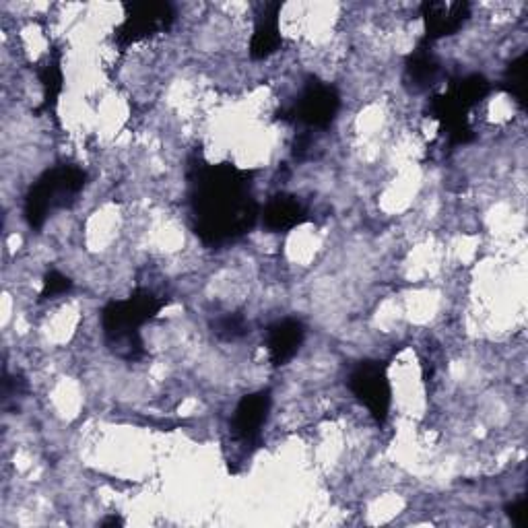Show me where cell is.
I'll return each instance as SVG.
<instances>
[{
	"mask_svg": "<svg viewBox=\"0 0 528 528\" xmlns=\"http://www.w3.org/2000/svg\"><path fill=\"white\" fill-rule=\"evenodd\" d=\"M174 15L170 5L163 3H145V5H132L130 13L126 15L124 23L118 29V40L124 44L139 42L151 33H157L172 23Z\"/></svg>",
	"mask_w": 528,
	"mask_h": 528,
	"instance_id": "obj_4",
	"label": "cell"
},
{
	"mask_svg": "<svg viewBox=\"0 0 528 528\" xmlns=\"http://www.w3.org/2000/svg\"><path fill=\"white\" fill-rule=\"evenodd\" d=\"M306 330L297 320H283L269 330V355L275 366H285V363L297 353L304 343Z\"/></svg>",
	"mask_w": 528,
	"mask_h": 528,
	"instance_id": "obj_8",
	"label": "cell"
},
{
	"mask_svg": "<svg viewBox=\"0 0 528 528\" xmlns=\"http://www.w3.org/2000/svg\"><path fill=\"white\" fill-rule=\"evenodd\" d=\"M277 15H279V7L273 5L258 19L254 27L252 42H250V52L254 58H267L275 54L277 48L281 46V31H279Z\"/></svg>",
	"mask_w": 528,
	"mask_h": 528,
	"instance_id": "obj_9",
	"label": "cell"
},
{
	"mask_svg": "<svg viewBox=\"0 0 528 528\" xmlns=\"http://www.w3.org/2000/svg\"><path fill=\"white\" fill-rule=\"evenodd\" d=\"M198 234L209 242L229 240L256 219V205L250 196V184L234 168H209L196 182Z\"/></svg>",
	"mask_w": 528,
	"mask_h": 528,
	"instance_id": "obj_1",
	"label": "cell"
},
{
	"mask_svg": "<svg viewBox=\"0 0 528 528\" xmlns=\"http://www.w3.org/2000/svg\"><path fill=\"white\" fill-rule=\"evenodd\" d=\"M269 409H271V396L267 392L244 396L234 413V421H231L234 436L244 444L258 440L264 423H267Z\"/></svg>",
	"mask_w": 528,
	"mask_h": 528,
	"instance_id": "obj_5",
	"label": "cell"
},
{
	"mask_svg": "<svg viewBox=\"0 0 528 528\" xmlns=\"http://www.w3.org/2000/svg\"><path fill=\"white\" fill-rule=\"evenodd\" d=\"M71 289V281L60 273H52L44 285V297H56L60 293H66Z\"/></svg>",
	"mask_w": 528,
	"mask_h": 528,
	"instance_id": "obj_12",
	"label": "cell"
},
{
	"mask_svg": "<svg viewBox=\"0 0 528 528\" xmlns=\"http://www.w3.org/2000/svg\"><path fill=\"white\" fill-rule=\"evenodd\" d=\"M349 386L378 421L386 419L390 409V382L384 366L378 361L359 363L349 378Z\"/></svg>",
	"mask_w": 528,
	"mask_h": 528,
	"instance_id": "obj_3",
	"label": "cell"
},
{
	"mask_svg": "<svg viewBox=\"0 0 528 528\" xmlns=\"http://www.w3.org/2000/svg\"><path fill=\"white\" fill-rule=\"evenodd\" d=\"M304 207L291 196H277L264 209V225L273 231H287L304 221Z\"/></svg>",
	"mask_w": 528,
	"mask_h": 528,
	"instance_id": "obj_10",
	"label": "cell"
},
{
	"mask_svg": "<svg viewBox=\"0 0 528 528\" xmlns=\"http://www.w3.org/2000/svg\"><path fill=\"white\" fill-rule=\"evenodd\" d=\"M339 110V95L333 87L312 85L295 106V118L308 126H326Z\"/></svg>",
	"mask_w": 528,
	"mask_h": 528,
	"instance_id": "obj_6",
	"label": "cell"
},
{
	"mask_svg": "<svg viewBox=\"0 0 528 528\" xmlns=\"http://www.w3.org/2000/svg\"><path fill=\"white\" fill-rule=\"evenodd\" d=\"M504 83H506V89L510 91V95H514L516 102L522 104L524 97H526V54H522L520 58H516L510 64Z\"/></svg>",
	"mask_w": 528,
	"mask_h": 528,
	"instance_id": "obj_11",
	"label": "cell"
},
{
	"mask_svg": "<svg viewBox=\"0 0 528 528\" xmlns=\"http://www.w3.org/2000/svg\"><path fill=\"white\" fill-rule=\"evenodd\" d=\"M163 300L155 297L149 291H139L124 302H114L104 310V328L108 337L114 343H124V347L132 353L135 347H141L139 343V328L157 316V312L163 308Z\"/></svg>",
	"mask_w": 528,
	"mask_h": 528,
	"instance_id": "obj_2",
	"label": "cell"
},
{
	"mask_svg": "<svg viewBox=\"0 0 528 528\" xmlns=\"http://www.w3.org/2000/svg\"><path fill=\"white\" fill-rule=\"evenodd\" d=\"M469 5L462 3H429L423 7V17L427 23L429 38H444L456 31L467 19Z\"/></svg>",
	"mask_w": 528,
	"mask_h": 528,
	"instance_id": "obj_7",
	"label": "cell"
},
{
	"mask_svg": "<svg viewBox=\"0 0 528 528\" xmlns=\"http://www.w3.org/2000/svg\"><path fill=\"white\" fill-rule=\"evenodd\" d=\"M508 516L512 518V522L516 524V526H524V516H526V508H524V500H518V502H514L510 508H508Z\"/></svg>",
	"mask_w": 528,
	"mask_h": 528,
	"instance_id": "obj_13",
	"label": "cell"
}]
</instances>
